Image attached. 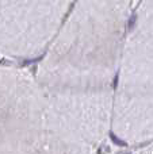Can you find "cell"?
<instances>
[{"label":"cell","mask_w":153,"mask_h":154,"mask_svg":"<svg viewBox=\"0 0 153 154\" xmlns=\"http://www.w3.org/2000/svg\"><path fill=\"white\" fill-rule=\"evenodd\" d=\"M111 91L54 89L0 65V154H96L113 122Z\"/></svg>","instance_id":"cell-1"},{"label":"cell","mask_w":153,"mask_h":154,"mask_svg":"<svg viewBox=\"0 0 153 154\" xmlns=\"http://www.w3.org/2000/svg\"><path fill=\"white\" fill-rule=\"evenodd\" d=\"M114 132L129 145L153 141V0H142L122 47Z\"/></svg>","instance_id":"cell-2"},{"label":"cell","mask_w":153,"mask_h":154,"mask_svg":"<svg viewBox=\"0 0 153 154\" xmlns=\"http://www.w3.org/2000/svg\"><path fill=\"white\" fill-rule=\"evenodd\" d=\"M127 154H153V141H149L146 145L131 150L130 153H127Z\"/></svg>","instance_id":"cell-3"}]
</instances>
